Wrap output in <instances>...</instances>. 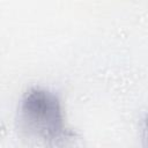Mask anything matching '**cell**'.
<instances>
[{
	"label": "cell",
	"mask_w": 148,
	"mask_h": 148,
	"mask_svg": "<svg viewBox=\"0 0 148 148\" xmlns=\"http://www.w3.org/2000/svg\"><path fill=\"white\" fill-rule=\"evenodd\" d=\"M20 118L23 128L46 142L65 136V120L58 96L44 88H31L22 98Z\"/></svg>",
	"instance_id": "cell-1"
}]
</instances>
